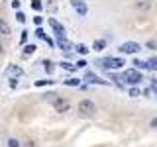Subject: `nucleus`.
<instances>
[{
    "mask_svg": "<svg viewBox=\"0 0 157 147\" xmlns=\"http://www.w3.org/2000/svg\"><path fill=\"white\" fill-rule=\"evenodd\" d=\"M98 65H102L104 69H120L122 65H126V63H124V59H120V57H108V59H102Z\"/></svg>",
    "mask_w": 157,
    "mask_h": 147,
    "instance_id": "nucleus-1",
    "label": "nucleus"
},
{
    "mask_svg": "<svg viewBox=\"0 0 157 147\" xmlns=\"http://www.w3.org/2000/svg\"><path fill=\"white\" fill-rule=\"evenodd\" d=\"M94 102L92 100H81L78 102V112H81L82 116H90V114H94Z\"/></svg>",
    "mask_w": 157,
    "mask_h": 147,
    "instance_id": "nucleus-2",
    "label": "nucleus"
},
{
    "mask_svg": "<svg viewBox=\"0 0 157 147\" xmlns=\"http://www.w3.org/2000/svg\"><path fill=\"white\" fill-rule=\"evenodd\" d=\"M122 78H124L126 82H130V85H137V82L141 81V75H140V71H136V69H130V71H126L124 75H122Z\"/></svg>",
    "mask_w": 157,
    "mask_h": 147,
    "instance_id": "nucleus-3",
    "label": "nucleus"
},
{
    "mask_svg": "<svg viewBox=\"0 0 157 147\" xmlns=\"http://www.w3.org/2000/svg\"><path fill=\"white\" fill-rule=\"evenodd\" d=\"M118 49H120L122 53H137L141 49V45H140V43H136V41H126V43H122Z\"/></svg>",
    "mask_w": 157,
    "mask_h": 147,
    "instance_id": "nucleus-4",
    "label": "nucleus"
},
{
    "mask_svg": "<svg viewBox=\"0 0 157 147\" xmlns=\"http://www.w3.org/2000/svg\"><path fill=\"white\" fill-rule=\"evenodd\" d=\"M85 81H86V82H90V85H108L106 81H102V78H100V77H96L94 73H86V75H85Z\"/></svg>",
    "mask_w": 157,
    "mask_h": 147,
    "instance_id": "nucleus-5",
    "label": "nucleus"
},
{
    "mask_svg": "<svg viewBox=\"0 0 157 147\" xmlns=\"http://www.w3.org/2000/svg\"><path fill=\"white\" fill-rule=\"evenodd\" d=\"M47 22H49V26H51L53 29H55V33H57V36H65V28H63V26L57 22L55 18H49Z\"/></svg>",
    "mask_w": 157,
    "mask_h": 147,
    "instance_id": "nucleus-6",
    "label": "nucleus"
},
{
    "mask_svg": "<svg viewBox=\"0 0 157 147\" xmlns=\"http://www.w3.org/2000/svg\"><path fill=\"white\" fill-rule=\"evenodd\" d=\"M73 8H75L77 10V12L78 14H81V16H86V12H88V8H86V4L85 2H78V0H73Z\"/></svg>",
    "mask_w": 157,
    "mask_h": 147,
    "instance_id": "nucleus-7",
    "label": "nucleus"
},
{
    "mask_svg": "<svg viewBox=\"0 0 157 147\" xmlns=\"http://www.w3.org/2000/svg\"><path fill=\"white\" fill-rule=\"evenodd\" d=\"M53 106H55V110H57V112H61V114L69 110V102H67V100H61V98H59L57 102H53Z\"/></svg>",
    "mask_w": 157,
    "mask_h": 147,
    "instance_id": "nucleus-8",
    "label": "nucleus"
},
{
    "mask_svg": "<svg viewBox=\"0 0 157 147\" xmlns=\"http://www.w3.org/2000/svg\"><path fill=\"white\" fill-rule=\"evenodd\" d=\"M6 75H8V77H20V75H22V69L16 67V65H10V67L6 69Z\"/></svg>",
    "mask_w": 157,
    "mask_h": 147,
    "instance_id": "nucleus-9",
    "label": "nucleus"
},
{
    "mask_svg": "<svg viewBox=\"0 0 157 147\" xmlns=\"http://www.w3.org/2000/svg\"><path fill=\"white\" fill-rule=\"evenodd\" d=\"M57 43H59V47H61V49H65V51H69V49H71V43H69L67 39H65V36H59Z\"/></svg>",
    "mask_w": 157,
    "mask_h": 147,
    "instance_id": "nucleus-10",
    "label": "nucleus"
},
{
    "mask_svg": "<svg viewBox=\"0 0 157 147\" xmlns=\"http://www.w3.org/2000/svg\"><path fill=\"white\" fill-rule=\"evenodd\" d=\"M0 29H2V36H4V37H8V36H10V26H8L6 22H4V20L0 22Z\"/></svg>",
    "mask_w": 157,
    "mask_h": 147,
    "instance_id": "nucleus-11",
    "label": "nucleus"
},
{
    "mask_svg": "<svg viewBox=\"0 0 157 147\" xmlns=\"http://www.w3.org/2000/svg\"><path fill=\"white\" fill-rule=\"evenodd\" d=\"M147 67H149L151 71H157V59H155V57H151L149 61H147Z\"/></svg>",
    "mask_w": 157,
    "mask_h": 147,
    "instance_id": "nucleus-12",
    "label": "nucleus"
},
{
    "mask_svg": "<svg viewBox=\"0 0 157 147\" xmlns=\"http://www.w3.org/2000/svg\"><path fill=\"white\" fill-rule=\"evenodd\" d=\"M8 147H22V143H20L16 137H10V139H8Z\"/></svg>",
    "mask_w": 157,
    "mask_h": 147,
    "instance_id": "nucleus-13",
    "label": "nucleus"
},
{
    "mask_svg": "<svg viewBox=\"0 0 157 147\" xmlns=\"http://www.w3.org/2000/svg\"><path fill=\"white\" fill-rule=\"evenodd\" d=\"M106 41H102V39H98V41H94V51H100V49H104Z\"/></svg>",
    "mask_w": 157,
    "mask_h": 147,
    "instance_id": "nucleus-14",
    "label": "nucleus"
},
{
    "mask_svg": "<svg viewBox=\"0 0 157 147\" xmlns=\"http://www.w3.org/2000/svg\"><path fill=\"white\" fill-rule=\"evenodd\" d=\"M61 65H63V69H67V71H77V65H73V63H61Z\"/></svg>",
    "mask_w": 157,
    "mask_h": 147,
    "instance_id": "nucleus-15",
    "label": "nucleus"
},
{
    "mask_svg": "<svg viewBox=\"0 0 157 147\" xmlns=\"http://www.w3.org/2000/svg\"><path fill=\"white\" fill-rule=\"evenodd\" d=\"M134 65H136V69H145V67H147V63L140 61V59H134Z\"/></svg>",
    "mask_w": 157,
    "mask_h": 147,
    "instance_id": "nucleus-16",
    "label": "nucleus"
},
{
    "mask_svg": "<svg viewBox=\"0 0 157 147\" xmlns=\"http://www.w3.org/2000/svg\"><path fill=\"white\" fill-rule=\"evenodd\" d=\"M136 6L140 8V10H147V8L151 6V4H149V2H136Z\"/></svg>",
    "mask_w": 157,
    "mask_h": 147,
    "instance_id": "nucleus-17",
    "label": "nucleus"
},
{
    "mask_svg": "<svg viewBox=\"0 0 157 147\" xmlns=\"http://www.w3.org/2000/svg\"><path fill=\"white\" fill-rule=\"evenodd\" d=\"M140 94H141V90H140V88H132V90H130V96H132V98H137Z\"/></svg>",
    "mask_w": 157,
    "mask_h": 147,
    "instance_id": "nucleus-18",
    "label": "nucleus"
},
{
    "mask_svg": "<svg viewBox=\"0 0 157 147\" xmlns=\"http://www.w3.org/2000/svg\"><path fill=\"white\" fill-rule=\"evenodd\" d=\"M77 51L81 53V55H86V53H88V49H86V45H77Z\"/></svg>",
    "mask_w": 157,
    "mask_h": 147,
    "instance_id": "nucleus-19",
    "label": "nucleus"
},
{
    "mask_svg": "<svg viewBox=\"0 0 157 147\" xmlns=\"http://www.w3.org/2000/svg\"><path fill=\"white\" fill-rule=\"evenodd\" d=\"M65 85H69V86H78V81H77V78H69V81H65Z\"/></svg>",
    "mask_w": 157,
    "mask_h": 147,
    "instance_id": "nucleus-20",
    "label": "nucleus"
},
{
    "mask_svg": "<svg viewBox=\"0 0 157 147\" xmlns=\"http://www.w3.org/2000/svg\"><path fill=\"white\" fill-rule=\"evenodd\" d=\"M33 51H36V45H26V49H24L26 55H29V53H33Z\"/></svg>",
    "mask_w": 157,
    "mask_h": 147,
    "instance_id": "nucleus-21",
    "label": "nucleus"
},
{
    "mask_svg": "<svg viewBox=\"0 0 157 147\" xmlns=\"http://www.w3.org/2000/svg\"><path fill=\"white\" fill-rule=\"evenodd\" d=\"M43 65H45V71H47V73L53 71V63H51V61H43Z\"/></svg>",
    "mask_w": 157,
    "mask_h": 147,
    "instance_id": "nucleus-22",
    "label": "nucleus"
},
{
    "mask_svg": "<svg viewBox=\"0 0 157 147\" xmlns=\"http://www.w3.org/2000/svg\"><path fill=\"white\" fill-rule=\"evenodd\" d=\"M32 8L33 10H41V2H39V0H33V2H32Z\"/></svg>",
    "mask_w": 157,
    "mask_h": 147,
    "instance_id": "nucleus-23",
    "label": "nucleus"
},
{
    "mask_svg": "<svg viewBox=\"0 0 157 147\" xmlns=\"http://www.w3.org/2000/svg\"><path fill=\"white\" fill-rule=\"evenodd\" d=\"M36 33H37V37H43V39H45V33H43V29H41V28H37V29H36Z\"/></svg>",
    "mask_w": 157,
    "mask_h": 147,
    "instance_id": "nucleus-24",
    "label": "nucleus"
},
{
    "mask_svg": "<svg viewBox=\"0 0 157 147\" xmlns=\"http://www.w3.org/2000/svg\"><path fill=\"white\" fill-rule=\"evenodd\" d=\"M16 18H18V22H24V20H26V16H24L22 12H18V14H16Z\"/></svg>",
    "mask_w": 157,
    "mask_h": 147,
    "instance_id": "nucleus-25",
    "label": "nucleus"
},
{
    "mask_svg": "<svg viewBox=\"0 0 157 147\" xmlns=\"http://www.w3.org/2000/svg\"><path fill=\"white\" fill-rule=\"evenodd\" d=\"M33 22H36V24H37V26H39V24H41V22H43V18H41V16H36V18H33Z\"/></svg>",
    "mask_w": 157,
    "mask_h": 147,
    "instance_id": "nucleus-26",
    "label": "nucleus"
},
{
    "mask_svg": "<svg viewBox=\"0 0 157 147\" xmlns=\"http://www.w3.org/2000/svg\"><path fill=\"white\" fill-rule=\"evenodd\" d=\"M77 67H78V69H81V67H86V61H82V59H81V61L77 63Z\"/></svg>",
    "mask_w": 157,
    "mask_h": 147,
    "instance_id": "nucleus-27",
    "label": "nucleus"
},
{
    "mask_svg": "<svg viewBox=\"0 0 157 147\" xmlns=\"http://www.w3.org/2000/svg\"><path fill=\"white\" fill-rule=\"evenodd\" d=\"M12 8H14V10L20 8V2H18V0H14V2H12Z\"/></svg>",
    "mask_w": 157,
    "mask_h": 147,
    "instance_id": "nucleus-28",
    "label": "nucleus"
},
{
    "mask_svg": "<svg viewBox=\"0 0 157 147\" xmlns=\"http://www.w3.org/2000/svg\"><path fill=\"white\" fill-rule=\"evenodd\" d=\"M26 39H28V32H22V43H26Z\"/></svg>",
    "mask_w": 157,
    "mask_h": 147,
    "instance_id": "nucleus-29",
    "label": "nucleus"
},
{
    "mask_svg": "<svg viewBox=\"0 0 157 147\" xmlns=\"http://www.w3.org/2000/svg\"><path fill=\"white\" fill-rule=\"evenodd\" d=\"M151 127H155V130H157V118H153V120H151Z\"/></svg>",
    "mask_w": 157,
    "mask_h": 147,
    "instance_id": "nucleus-30",
    "label": "nucleus"
},
{
    "mask_svg": "<svg viewBox=\"0 0 157 147\" xmlns=\"http://www.w3.org/2000/svg\"><path fill=\"white\" fill-rule=\"evenodd\" d=\"M26 147H36V143L33 141H26Z\"/></svg>",
    "mask_w": 157,
    "mask_h": 147,
    "instance_id": "nucleus-31",
    "label": "nucleus"
}]
</instances>
